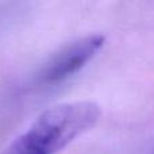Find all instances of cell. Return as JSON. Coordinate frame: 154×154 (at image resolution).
Listing matches in <instances>:
<instances>
[{"instance_id":"7a4b0ae2","label":"cell","mask_w":154,"mask_h":154,"mask_svg":"<svg viewBox=\"0 0 154 154\" xmlns=\"http://www.w3.org/2000/svg\"><path fill=\"white\" fill-rule=\"evenodd\" d=\"M101 34H89L62 48L46 64L41 73V82L58 84L81 70L104 46Z\"/></svg>"},{"instance_id":"6da1fadb","label":"cell","mask_w":154,"mask_h":154,"mask_svg":"<svg viewBox=\"0 0 154 154\" xmlns=\"http://www.w3.org/2000/svg\"><path fill=\"white\" fill-rule=\"evenodd\" d=\"M100 107L92 101L58 104L43 111L26 130L41 154H56L97 123Z\"/></svg>"},{"instance_id":"3957f363","label":"cell","mask_w":154,"mask_h":154,"mask_svg":"<svg viewBox=\"0 0 154 154\" xmlns=\"http://www.w3.org/2000/svg\"><path fill=\"white\" fill-rule=\"evenodd\" d=\"M2 154H41L35 149V146L30 142V139L26 137V134L19 135L7 149Z\"/></svg>"}]
</instances>
